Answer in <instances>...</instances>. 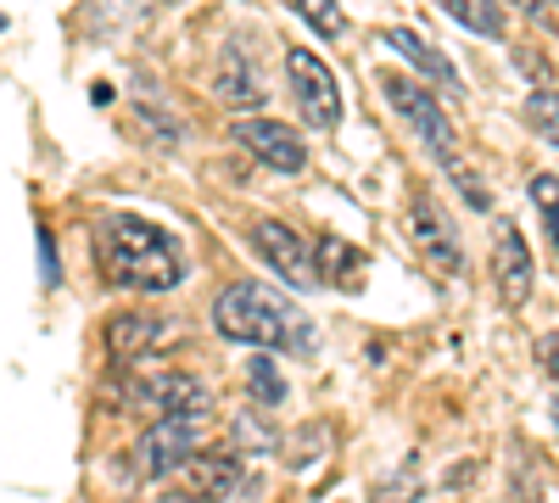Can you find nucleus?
<instances>
[{
  "label": "nucleus",
  "mask_w": 559,
  "mask_h": 503,
  "mask_svg": "<svg viewBox=\"0 0 559 503\" xmlns=\"http://www.w3.org/2000/svg\"><path fill=\"white\" fill-rule=\"evenodd\" d=\"M96 263H102V280L118 291H146L163 297L185 280V258L179 241L168 230H157L152 218H134V213H107L102 230H96Z\"/></svg>",
  "instance_id": "1"
},
{
  "label": "nucleus",
  "mask_w": 559,
  "mask_h": 503,
  "mask_svg": "<svg viewBox=\"0 0 559 503\" xmlns=\"http://www.w3.org/2000/svg\"><path fill=\"white\" fill-rule=\"evenodd\" d=\"M213 331L224 342H252V347H280V352H313V325L280 297L274 286H258V280H241L229 286L218 302H213Z\"/></svg>",
  "instance_id": "2"
},
{
  "label": "nucleus",
  "mask_w": 559,
  "mask_h": 503,
  "mask_svg": "<svg viewBox=\"0 0 559 503\" xmlns=\"http://www.w3.org/2000/svg\"><path fill=\"white\" fill-rule=\"evenodd\" d=\"M381 89H386L392 112L408 123V134L419 141V152H431V157L453 173V168H459V134H453V123H448V112L437 107L431 89H419V84H414V79H403V73H386V79H381Z\"/></svg>",
  "instance_id": "3"
},
{
  "label": "nucleus",
  "mask_w": 559,
  "mask_h": 503,
  "mask_svg": "<svg viewBox=\"0 0 559 503\" xmlns=\"http://www.w3.org/2000/svg\"><path fill=\"white\" fill-rule=\"evenodd\" d=\"M207 415H157L134 436V481H163L197 453Z\"/></svg>",
  "instance_id": "4"
},
{
  "label": "nucleus",
  "mask_w": 559,
  "mask_h": 503,
  "mask_svg": "<svg viewBox=\"0 0 559 503\" xmlns=\"http://www.w3.org/2000/svg\"><path fill=\"white\" fill-rule=\"evenodd\" d=\"M252 247H258V258L280 274L286 286H297V291H319L324 280H319V258H313V241H302L292 224H280V218H258L252 224Z\"/></svg>",
  "instance_id": "5"
},
{
  "label": "nucleus",
  "mask_w": 559,
  "mask_h": 503,
  "mask_svg": "<svg viewBox=\"0 0 559 503\" xmlns=\"http://www.w3.org/2000/svg\"><path fill=\"white\" fill-rule=\"evenodd\" d=\"M286 73H292V89H297V107L308 112L313 129H336L342 123V89H336V73L324 68L313 51H286Z\"/></svg>",
  "instance_id": "6"
},
{
  "label": "nucleus",
  "mask_w": 559,
  "mask_h": 503,
  "mask_svg": "<svg viewBox=\"0 0 559 503\" xmlns=\"http://www.w3.org/2000/svg\"><path fill=\"white\" fill-rule=\"evenodd\" d=\"M229 134H236V141H241L263 168H274V173H302V168H308L302 134H297L292 123H280V118H241Z\"/></svg>",
  "instance_id": "7"
},
{
  "label": "nucleus",
  "mask_w": 559,
  "mask_h": 503,
  "mask_svg": "<svg viewBox=\"0 0 559 503\" xmlns=\"http://www.w3.org/2000/svg\"><path fill=\"white\" fill-rule=\"evenodd\" d=\"M492 286H498V302L503 308H521L537 286V263H532V247L526 236L515 230L509 218H498V241H492Z\"/></svg>",
  "instance_id": "8"
},
{
  "label": "nucleus",
  "mask_w": 559,
  "mask_h": 503,
  "mask_svg": "<svg viewBox=\"0 0 559 503\" xmlns=\"http://www.w3.org/2000/svg\"><path fill=\"white\" fill-rule=\"evenodd\" d=\"M408 236H414V247H419V258H426L437 274H459L464 268V252H459V230L448 224V213L419 191L414 202H408Z\"/></svg>",
  "instance_id": "9"
},
{
  "label": "nucleus",
  "mask_w": 559,
  "mask_h": 503,
  "mask_svg": "<svg viewBox=\"0 0 559 503\" xmlns=\"http://www.w3.org/2000/svg\"><path fill=\"white\" fill-rule=\"evenodd\" d=\"M174 342H179V319H163V313H118L112 325H107V352L118 363L168 352Z\"/></svg>",
  "instance_id": "10"
},
{
  "label": "nucleus",
  "mask_w": 559,
  "mask_h": 503,
  "mask_svg": "<svg viewBox=\"0 0 559 503\" xmlns=\"http://www.w3.org/2000/svg\"><path fill=\"white\" fill-rule=\"evenodd\" d=\"M179 487L197 492L202 503H224L241 487V453L236 447H197L191 459L179 465Z\"/></svg>",
  "instance_id": "11"
},
{
  "label": "nucleus",
  "mask_w": 559,
  "mask_h": 503,
  "mask_svg": "<svg viewBox=\"0 0 559 503\" xmlns=\"http://www.w3.org/2000/svg\"><path fill=\"white\" fill-rule=\"evenodd\" d=\"M134 403H146L152 415H213V392L207 381L185 375V370H168V375H152L129 392Z\"/></svg>",
  "instance_id": "12"
},
{
  "label": "nucleus",
  "mask_w": 559,
  "mask_h": 503,
  "mask_svg": "<svg viewBox=\"0 0 559 503\" xmlns=\"http://www.w3.org/2000/svg\"><path fill=\"white\" fill-rule=\"evenodd\" d=\"M381 39H386V51H397V57H403V62H408V68H414L419 79H431V84H448L453 96L464 89V84H459V73H453V62H448V57L437 51V45H426V39H419L414 28H386Z\"/></svg>",
  "instance_id": "13"
},
{
  "label": "nucleus",
  "mask_w": 559,
  "mask_h": 503,
  "mask_svg": "<svg viewBox=\"0 0 559 503\" xmlns=\"http://www.w3.org/2000/svg\"><path fill=\"white\" fill-rule=\"evenodd\" d=\"M213 89H218V101H224V107H263V96H269L263 73H258L241 51H224V57H218V79H213Z\"/></svg>",
  "instance_id": "14"
},
{
  "label": "nucleus",
  "mask_w": 559,
  "mask_h": 503,
  "mask_svg": "<svg viewBox=\"0 0 559 503\" xmlns=\"http://www.w3.org/2000/svg\"><path fill=\"white\" fill-rule=\"evenodd\" d=\"M437 7L481 39H503L509 34V17H503V0H437Z\"/></svg>",
  "instance_id": "15"
},
{
  "label": "nucleus",
  "mask_w": 559,
  "mask_h": 503,
  "mask_svg": "<svg viewBox=\"0 0 559 503\" xmlns=\"http://www.w3.org/2000/svg\"><path fill=\"white\" fill-rule=\"evenodd\" d=\"M313 258H319V280H324V286L353 291V268H358V258H353V247H347V241L324 236V241L313 247Z\"/></svg>",
  "instance_id": "16"
},
{
  "label": "nucleus",
  "mask_w": 559,
  "mask_h": 503,
  "mask_svg": "<svg viewBox=\"0 0 559 503\" xmlns=\"http://www.w3.org/2000/svg\"><path fill=\"white\" fill-rule=\"evenodd\" d=\"M229 447H236L241 459H247V453H263V459H269V453H274V426L258 415V408H247V415L229 420Z\"/></svg>",
  "instance_id": "17"
},
{
  "label": "nucleus",
  "mask_w": 559,
  "mask_h": 503,
  "mask_svg": "<svg viewBox=\"0 0 559 503\" xmlns=\"http://www.w3.org/2000/svg\"><path fill=\"white\" fill-rule=\"evenodd\" d=\"M247 386H252V397L258 403H286V375H280V363L269 358V352H258L252 363H247Z\"/></svg>",
  "instance_id": "18"
},
{
  "label": "nucleus",
  "mask_w": 559,
  "mask_h": 503,
  "mask_svg": "<svg viewBox=\"0 0 559 503\" xmlns=\"http://www.w3.org/2000/svg\"><path fill=\"white\" fill-rule=\"evenodd\" d=\"M292 7H297V17H302L319 39H342V34H347V17H342L336 0H292Z\"/></svg>",
  "instance_id": "19"
},
{
  "label": "nucleus",
  "mask_w": 559,
  "mask_h": 503,
  "mask_svg": "<svg viewBox=\"0 0 559 503\" xmlns=\"http://www.w3.org/2000/svg\"><path fill=\"white\" fill-rule=\"evenodd\" d=\"M526 196H532V207L543 213V224H548V241H554V252H559V173H532Z\"/></svg>",
  "instance_id": "20"
},
{
  "label": "nucleus",
  "mask_w": 559,
  "mask_h": 503,
  "mask_svg": "<svg viewBox=\"0 0 559 503\" xmlns=\"http://www.w3.org/2000/svg\"><path fill=\"white\" fill-rule=\"evenodd\" d=\"M526 123L543 134L548 146H559V89H537V96L526 101Z\"/></svg>",
  "instance_id": "21"
},
{
  "label": "nucleus",
  "mask_w": 559,
  "mask_h": 503,
  "mask_svg": "<svg viewBox=\"0 0 559 503\" xmlns=\"http://www.w3.org/2000/svg\"><path fill=\"white\" fill-rule=\"evenodd\" d=\"M414 498H419V476L414 470H397V476H386L376 487V503H414Z\"/></svg>",
  "instance_id": "22"
},
{
  "label": "nucleus",
  "mask_w": 559,
  "mask_h": 503,
  "mask_svg": "<svg viewBox=\"0 0 559 503\" xmlns=\"http://www.w3.org/2000/svg\"><path fill=\"white\" fill-rule=\"evenodd\" d=\"M39 280H45V291L62 286V263H57V241H51V230H39Z\"/></svg>",
  "instance_id": "23"
},
{
  "label": "nucleus",
  "mask_w": 559,
  "mask_h": 503,
  "mask_svg": "<svg viewBox=\"0 0 559 503\" xmlns=\"http://www.w3.org/2000/svg\"><path fill=\"white\" fill-rule=\"evenodd\" d=\"M537 370H543L548 381H559V331L537 336Z\"/></svg>",
  "instance_id": "24"
},
{
  "label": "nucleus",
  "mask_w": 559,
  "mask_h": 503,
  "mask_svg": "<svg viewBox=\"0 0 559 503\" xmlns=\"http://www.w3.org/2000/svg\"><path fill=\"white\" fill-rule=\"evenodd\" d=\"M521 7V17H532V23H548V28H559V0H515Z\"/></svg>",
  "instance_id": "25"
},
{
  "label": "nucleus",
  "mask_w": 559,
  "mask_h": 503,
  "mask_svg": "<svg viewBox=\"0 0 559 503\" xmlns=\"http://www.w3.org/2000/svg\"><path fill=\"white\" fill-rule=\"evenodd\" d=\"M163 503H202V498H197V492H185V487H174V492H168Z\"/></svg>",
  "instance_id": "26"
}]
</instances>
